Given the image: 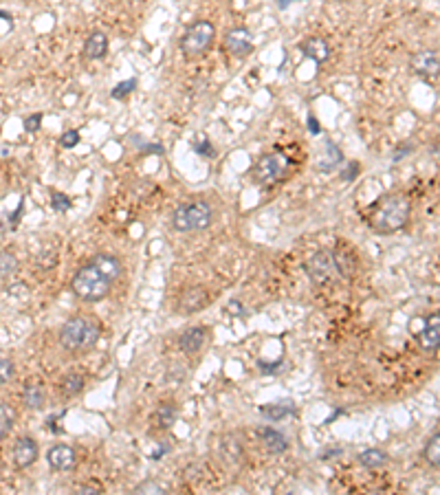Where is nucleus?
<instances>
[{
	"instance_id": "nucleus-32",
	"label": "nucleus",
	"mask_w": 440,
	"mask_h": 495,
	"mask_svg": "<svg viewBox=\"0 0 440 495\" xmlns=\"http://www.w3.org/2000/svg\"><path fill=\"white\" fill-rule=\"evenodd\" d=\"M80 143V130H66V132H62L60 136V145L62 147H75Z\"/></svg>"
},
{
	"instance_id": "nucleus-27",
	"label": "nucleus",
	"mask_w": 440,
	"mask_h": 495,
	"mask_svg": "<svg viewBox=\"0 0 440 495\" xmlns=\"http://www.w3.org/2000/svg\"><path fill=\"white\" fill-rule=\"evenodd\" d=\"M134 88H137V80H134V77H130V80H123V82H119L117 86H114V88L110 90V97L121 101V99L128 97V95H132V93H134Z\"/></svg>"
},
{
	"instance_id": "nucleus-13",
	"label": "nucleus",
	"mask_w": 440,
	"mask_h": 495,
	"mask_svg": "<svg viewBox=\"0 0 440 495\" xmlns=\"http://www.w3.org/2000/svg\"><path fill=\"white\" fill-rule=\"evenodd\" d=\"M38 454H40L38 442L31 436H23V438L16 440V445H14V462H16L18 469H27V467L34 465V462L38 460Z\"/></svg>"
},
{
	"instance_id": "nucleus-23",
	"label": "nucleus",
	"mask_w": 440,
	"mask_h": 495,
	"mask_svg": "<svg viewBox=\"0 0 440 495\" xmlns=\"http://www.w3.org/2000/svg\"><path fill=\"white\" fill-rule=\"evenodd\" d=\"M82 387H84V378L80 374H66L64 378H62V383H60V389H62V394H64V396L80 394Z\"/></svg>"
},
{
	"instance_id": "nucleus-10",
	"label": "nucleus",
	"mask_w": 440,
	"mask_h": 495,
	"mask_svg": "<svg viewBox=\"0 0 440 495\" xmlns=\"http://www.w3.org/2000/svg\"><path fill=\"white\" fill-rule=\"evenodd\" d=\"M416 343L423 352L440 350V313L425 319V326L416 333Z\"/></svg>"
},
{
	"instance_id": "nucleus-16",
	"label": "nucleus",
	"mask_w": 440,
	"mask_h": 495,
	"mask_svg": "<svg viewBox=\"0 0 440 495\" xmlns=\"http://www.w3.org/2000/svg\"><path fill=\"white\" fill-rule=\"evenodd\" d=\"M205 339H207V328H203V326H192V328H187L179 337V346L185 354H196L205 346Z\"/></svg>"
},
{
	"instance_id": "nucleus-1",
	"label": "nucleus",
	"mask_w": 440,
	"mask_h": 495,
	"mask_svg": "<svg viewBox=\"0 0 440 495\" xmlns=\"http://www.w3.org/2000/svg\"><path fill=\"white\" fill-rule=\"evenodd\" d=\"M412 216L410 198L401 192L383 194L368 209V227L379 236H392L407 227Z\"/></svg>"
},
{
	"instance_id": "nucleus-17",
	"label": "nucleus",
	"mask_w": 440,
	"mask_h": 495,
	"mask_svg": "<svg viewBox=\"0 0 440 495\" xmlns=\"http://www.w3.org/2000/svg\"><path fill=\"white\" fill-rule=\"evenodd\" d=\"M258 434L262 436V440H265V445L271 454H284V451L289 449L286 436L282 434V431L273 429V427H262V429H258Z\"/></svg>"
},
{
	"instance_id": "nucleus-22",
	"label": "nucleus",
	"mask_w": 440,
	"mask_h": 495,
	"mask_svg": "<svg viewBox=\"0 0 440 495\" xmlns=\"http://www.w3.org/2000/svg\"><path fill=\"white\" fill-rule=\"evenodd\" d=\"M18 271V258L9 251H0V280H9Z\"/></svg>"
},
{
	"instance_id": "nucleus-19",
	"label": "nucleus",
	"mask_w": 440,
	"mask_h": 495,
	"mask_svg": "<svg viewBox=\"0 0 440 495\" xmlns=\"http://www.w3.org/2000/svg\"><path fill=\"white\" fill-rule=\"evenodd\" d=\"M47 401V392H45V387L42 385H29L25 387V392H23V403L25 407L29 409H40L42 405H45Z\"/></svg>"
},
{
	"instance_id": "nucleus-20",
	"label": "nucleus",
	"mask_w": 440,
	"mask_h": 495,
	"mask_svg": "<svg viewBox=\"0 0 440 495\" xmlns=\"http://www.w3.org/2000/svg\"><path fill=\"white\" fill-rule=\"evenodd\" d=\"M387 462V456L381 449H365L363 454H359V465H363L365 469H379Z\"/></svg>"
},
{
	"instance_id": "nucleus-35",
	"label": "nucleus",
	"mask_w": 440,
	"mask_h": 495,
	"mask_svg": "<svg viewBox=\"0 0 440 495\" xmlns=\"http://www.w3.org/2000/svg\"><path fill=\"white\" fill-rule=\"evenodd\" d=\"M412 150H414V145H412L410 141L401 143V145H399V147H396V150H394V159H392V161H394V163H396V161H403L405 156L410 154Z\"/></svg>"
},
{
	"instance_id": "nucleus-6",
	"label": "nucleus",
	"mask_w": 440,
	"mask_h": 495,
	"mask_svg": "<svg viewBox=\"0 0 440 495\" xmlns=\"http://www.w3.org/2000/svg\"><path fill=\"white\" fill-rule=\"evenodd\" d=\"M289 156L286 154H282L280 150L276 152H267V154H262L260 159L256 161L254 165V181L262 187H273L276 183H280L282 178L286 176L289 172Z\"/></svg>"
},
{
	"instance_id": "nucleus-28",
	"label": "nucleus",
	"mask_w": 440,
	"mask_h": 495,
	"mask_svg": "<svg viewBox=\"0 0 440 495\" xmlns=\"http://www.w3.org/2000/svg\"><path fill=\"white\" fill-rule=\"evenodd\" d=\"M73 207L71 203V198L66 194H62V192H51V209L58 214H64L69 212V209Z\"/></svg>"
},
{
	"instance_id": "nucleus-3",
	"label": "nucleus",
	"mask_w": 440,
	"mask_h": 495,
	"mask_svg": "<svg viewBox=\"0 0 440 495\" xmlns=\"http://www.w3.org/2000/svg\"><path fill=\"white\" fill-rule=\"evenodd\" d=\"M99 324L90 317H84V315H77V317H71L60 330V343L62 348L69 352H84L95 348L99 341Z\"/></svg>"
},
{
	"instance_id": "nucleus-30",
	"label": "nucleus",
	"mask_w": 440,
	"mask_h": 495,
	"mask_svg": "<svg viewBox=\"0 0 440 495\" xmlns=\"http://www.w3.org/2000/svg\"><path fill=\"white\" fill-rule=\"evenodd\" d=\"M328 147H330V152H332V154H330V159H328V163H323V165H319V170H321V172H323V170H326V172H330V170H332V167H334V165H337V163H339V161L343 159V154H341V150H339V147H337V145H334V143H330V141H328Z\"/></svg>"
},
{
	"instance_id": "nucleus-4",
	"label": "nucleus",
	"mask_w": 440,
	"mask_h": 495,
	"mask_svg": "<svg viewBox=\"0 0 440 495\" xmlns=\"http://www.w3.org/2000/svg\"><path fill=\"white\" fill-rule=\"evenodd\" d=\"M212 220H214L212 207L203 201H192L174 209L172 227L179 234H194V231H205L212 227Z\"/></svg>"
},
{
	"instance_id": "nucleus-11",
	"label": "nucleus",
	"mask_w": 440,
	"mask_h": 495,
	"mask_svg": "<svg viewBox=\"0 0 440 495\" xmlns=\"http://www.w3.org/2000/svg\"><path fill=\"white\" fill-rule=\"evenodd\" d=\"M332 260H334V269H337L343 278H352L354 273H357L359 258L348 242H339V245L332 249Z\"/></svg>"
},
{
	"instance_id": "nucleus-38",
	"label": "nucleus",
	"mask_w": 440,
	"mask_h": 495,
	"mask_svg": "<svg viewBox=\"0 0 440 495\" xmlns=\"http://www.w3.org/2000/svg\"><path fill=\"white\" fill-rule=\"evenodd\" d=\"M20 214H23V201H20V205H18V209L14 212V216L9 218V225L12 227H16V223H18V218H20Z\"/></svg>"
},
{
	"instance_id": "nucleus-25",
	"label": "nucleus",
	"mask_w": 440,
	"mask_h": 495,
	"mask_svg": "<svg viewBox=\"0 0 440 495\" xmlns=\"http://www.w3.org/2000/svg\"><path fill=\"white\" fill-rule=\"evenodd\" d=\"M174 420H176V407L172 403H163L159 409H156V423H159L161 429L172 427Z\"/></svg>"
},
{
	"instance_id": "nucleus-5",
	"label": "nucleus",
	"mask_w": 440,
	"mask_h": 495,
	"mask_svg": "<svg viewBox=\"0 0 440 495\" xmlns=\"http://www.w3.org/2000/svg\"><path fill=\"white\" fill-rule=\"evenodd\" d=\"M216 40V27L209 20H196L185 29V34L179 40V49L185 58L196 60L203 58L209 49H212Z\"/></svg>"
},
{
	"instance_id": "nucleus-15",
	"label": "nucleus",
	"mask_w": 440,
	"mask_h": 495,
	"mask_svg": "<svg viewBox=\"0 0 440 495\" xmlns=\"http://www.w3.org/2000/svg\"><path fill=\"white\" fill-rule=\"evenodd\" d=\"M108 53V36L103 31H93L82 47L84 60H101Z\"/></svg>"
},
{
	"instance_id": "nucleus-37",
	"label": "nucleus",
	"mask_w": 440,
	"mask_h": 495,
	"mask_svg": "<svg viewBox=\"0 0 440 495\" xmlns=\"http://www.w3.org/2000/svg\"><path fill=\"white\" fill-rule=\"evenodd\" d=\"M308 130H310V134H319V132H321L319 121H317L315 117H308Z\"/></svg>"
},
{
	"instance_id": "nucleus-7",
	"label": "nucleus",
	"mask_w": 440,
	"mask_h": 495,
	"mask_svg": "<svg viewBox=\"0 0 440 495\" xmlns=\"http://www.w3.org/2000/svg\"><path fill=\"white\" fill-rule=\"evenodd\" d=\"M256 42L247 27H234L225 36V51L234 58H249L254 53Z\"/></svg>"
},
{
	"instance_id": "nucleus-8",
	"label": "nucleus",
	"mask_w": 440,
	"mask_h": 495,
	"mask_svg": "<svg viewBox=\"0 0 440 495\" xmlns=\"http://www.w3.org/2000/svg\"><path fill=\"white\" fill-rule=\"evenodd\" d=\"M337 271L334 269V260H332V251H326V249H319L315 251L308 262H306V273L308 278L315 282V284H326L330 282L332 273Z\"/></svg>"
},
{
	"instance_id": "nucleus-34",
	"label": "nucleus",
	"mask_w": 440,
	"mask_h": 495,
	"mask_svg": "<svg viewBox=\"0 0 440 495\" xmlns=\"http://www.w3.org/2000/svg\"><path fill=\"white\" fill-rule=\"evenodd\" d=\"M42 125V112H34L31 117L25 119V130L27 132H38Z\"/></svg>"
},
{
	"instance_id": "nucleus-33",
	"label": "nucleus",
	"mask_w": 440,
	"mask_h": 495,
	"mask_svg": "<svg viewBox=\"0 0 440 495\" xmlns=\"http://www.w3.org/2000/svg\"><path fill=\"white\" fill-rule=\"evenodd\" d=\"M194 150L198 154H203L205 159H214V156H216V150H214V145H212V141H209V139H203V143H196Z\"/></svg>"
},
{
	"instance_id": "nucleus-26",
	"label": "nucleus",
	"mask_w": 440,
	"mask_h": 495,
	"mask_svg": "<svg viewBox=\"0 0 440 495\" xmlns=\"http://www.w3.org/2000/svg\"><path fill=\"white\" fill-rule=\"evenodd\" d=\"M12 427H14V412H12V407L0 401V440H3V438L9 434V431H12Z\"/></svg>"
},
{
	"instance_id": "nucleus-14",
	"label": "nucleus",
	"mask_w": 440,
	"mask_h": 495,
	"mask_svg": "<svg viewBox=\"0 0 440 495\" xmlns=\"http://www.w3.org/2000/svg\"><path fill=\"white\" fill-rule=\"evenodd\" d=\"M300 49H302V53L308 60L315 62L317 67H321L323 62H328V58H330V45L319 36H313L308 40H304L300 45Z\"/></svg>"
},
{
	"instance_id": "nucleus-21",
	"label": "nucleus",
	"mask_w": 440,
	"mask_h": 495,
	"mask_svg": "<svg viewBox=\"0 0 440 495\" xmlns=\"http://www.w3.org/2000/svg\"><path fill=\"white\" fill-rule=\"evenodd\" d=\"M423 458L427 460V465L440 469V434H436L427 440V445L423 449Z\"/></svg>"
},
{
	"instance_id": "nucleus-24",
	"label": "nucleus",
	"mask_w": 440,
	"mask_h": 495,
	"mask_svg": "<svg viewBox=\"0 0 440 495\" xmlns=\"http://www.w3.org/2000/svg\"><path fill=\"white\" fill-rule=\"evenodd\" d=\"M262 414H265L267 420H280V418H284L293 412V403H280V405H265L260 409Z\"/></svg>"
},
{
	"instance_id": "nucleus-36",
	"label": "nucleus",
	"mask_w": 440,
	"mask_h": 495,
	"mask_svg": "<svg viewBox=\"0 0 440 495\" xmlns=\"http://www.w3.org/2000/svg\"><path fill=\"white\" fill-rule=\"evenodd\" d=\"M143 152H154V154H163V145L161 143H143Z\"/></svg>"
},
{
	"instance_id": "nucleus-9",
	"label": "nucleus",
	"mask_w": 440,
	"mask_h": 495,
	"mask_svg": "<svg viewBox=\"0 0 440 495\" xmlns=\"http://www.w3.org/2000/svg\"><path fill=\"white\" fill-rule=\"evenodd\" d=\"M410 67L414 71V75L423 80H434L440 75V56L432 49H423L412 56Z\"/></svg>"
},
{
	"instance_id": "nucleus-41",
	"label": "nucleus",
	"mask_w": 440,
	"mask_h": 495,
	"mask_svg": "<svg viewBox=\"0 0 440 495\" xmlns=\"http://www.w3.org/2000/svg\"><path fill=\"white\" fill-rule=\"evenodd\" d=\"M77 491H82V493H97V489H95V487H80Z\"/></svg>"
},
{
	"instance_id": "nucleus-29",
	"label": "nucleus",
	"mask_w": 440,
	"mask_h": 495,
	"mask_svg": "<svg viewBox=\"0 0 440 495\" xmlns=\"http://www.w3.org/2000/svg\"><path fill=\"white\" fill-rule=\"evenodd\" d=\"M16 374V367H14V361L9 359H0V385L9 383Z\"/></svg>"
},
{
	"instance_id": "nucleus-12",
	"label": "nucleus",
	"mask_w": 440,
	"mask_h": 495,
	"mask_svg": "<svg viewBox=\"0 0 440 495\" xmlns=\"http://www.w3.org/2000/svg\"><path fill=\"white\" fill-rule=\"evenodd\" d=\"M47 462L51 469L56 471H69L77 465V454L75 449L69 447V445H53L49 451H47Z\"/></svg>"
},
{
	"instance_id": "nucleus-31",
	"label": "nucleus",
	"mask_w": 440,
	"mask_h": 495,
	"mask_svg": "<svg viewBox=\"0 0 440 495\" xmlns=\"http://www.w3.org/2000/svg\"><path fill=\"white\" fill-rule=\"evenodd\" d=\"M359 172H361V165H359L357 161H350V163L341 170V181H343V183H352L354 178L359 176Z\"/></svg>"
},
{
	"instance_id": "nucleus-2",
	"label": "nucleus",
	"mask_w": 440,
	"mask_h": 495,
	"mask_svg": "<svg viewBox=\"0 0 440 495\" xmlns=\"http://www.w3.org/2000/svg\"><path fill=\"white\" fill-rule=\"evenodd\" d=\"M112 278L106 271L97 267L95 260H90L88 265H84L71 280V289L84 302H101L108 298L112 289Z\"/></svg>"
},
{
	"instance_id": "nucleus-40",
	"label": "nucleus",
	"mask_w": 440,
	"mask_h": 495,
	"mask_svg": "<svg viewBox=\"0 0 440 495\" xmlns=\"http://www.w3.org/2000/svg\"><path fill=\"white\" fill-rule=\"evenodd\" d=\"M291 3H297V0H280V3H278V7H280V9H286V7H289Z\"/></svg>"
},
{
	"instance_id": "nucleus-18",
	"label": "nucleus",
	"mask_w": 440,
	"mask_h": 495,
	"mask_svg": "<svg viewBox=\"0 0 440 495\" xmlns=\"http://www.w3.org/2000/svg\"><path fill=\"white\" fill-rule=\"evenodd\" d=\"M207 293L203 289H192V291H187L183 298H181V304H179V309L185 311V313H194L198 309H203L205 304H207Z\"/></svg>"
},
{
	"instance_id": "nucleus-39",
	"label": "nucleus",
	"mask_w": 440,
	"mask_h": 495,
	"mask_svg": "<svg viewBox=\"0 0 440 495\" xmlns=\"http://www.w3.org/2000/svg\"><path fill=\"white\" fill-rule=\"evenodd\" d=\"M341 454V449H330V451H326V454H323V460H328L330 456H339Z\"/></svg>"
}]
</instances>
